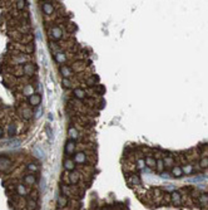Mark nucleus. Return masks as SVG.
<instances>
[{
  "label": "nucleus",
  "mask_w": 208,
  "mask_h": 210,
  "mask_svg": "<svg viewBox=\"0 0 208 210\" xmlns=\"http://www.w3.org/2000/svg\"><path fill=\"white\" fill-rule=\"evenodd\" d=\"M4 136V131H3V128L0 127V139H1V137Z\"/></svg>",
  "instance_id": "a19ab883"
},
{
  "label": "nucleus",
  "mask_w": 208,
  "mask_h": 210,
  "mask_svg": "<svg viewBox=\"0 0 208 210\" xmlns=\"http://www.w3.org/2000/svg\"><path fill=\"white\" fill-rule=\"evenodd\" d=\"M127 179V184L129 185L131 188H138V186H142V180H140L138 174H134V172H127L125 175Z\"/></svg>",
  "instance_id": "f257e3e1"
},
{
  "label": "nucleus",
  "mask_w": 208,
  "mask_h": 210,
  "mask_svg": "<svg viewBox=\"0 0 208 210\" xmlns=\"http://www.w3.org/2000/svg\"><path fill=\"white\" fill-rule=\"evenodd\" d=\"M181 166H182V170H183V174H184V175H192V174L194 172V166L191 163H186V164H183Z\"/></svg>",
  "instance_id": "a211bd4d"
},
{
  "label": "nucleus",
  "mask_w": 208,
  "mask_h": 210,
  "mask_svg": "<svg viewBox=\"0 0 208 210\" xmlns=\"http://www.w3.org/2000/svg\"><path fill=\"white\" fill-rule=\"evenodd\" d=\"M35 205H36V204H35V200L33 199V197H30V199L27 201V206H28L29 210H33L35 208Z\"/></svg>",
  "instance_id": "4c0bfd02"
},
{
  "label": "nucleus",
  "mask_w": 208,
  "mask_h": 210,
  "mask_svg": "<svg viewBox=\"0 0 208 210\" xmlns=\"http://www.w3.org/2000/svg\"><path fill=\"white\" fill-rule=\"evenodd\" d=\"M62 85H63L64 88H73V81L70 79V78H63Z\"/></svg>",
  "instance_id": "72a5a7b5"
},
{
  "label": "nucleus",
  "mask_w": 208,
  "mask_h": 210,
  "mask_svg": "<svg viewBox=\"0 0 208 210\" xmlns=\"http://www.w3.org/2000/svg\"><path fill=\"white\" fill-rule=\"evenodd\" d=\"M98 81H99V78H98V77L94 78V76H90L89 78L85 79V83H87V86H89V87H94V85Z\"/></svg>",
  "instance_id": "7c9ffc66"
},
{
  "label": "nucleus",
  "mask_w": 208,
  "mask_h": 210,
  "mask_svg": "<svg viewBox=\"0 0 208 210\" xmlns=\"http://www.w3.org/2000/svg\"><path fill=\"white\" fill-rule=\"evenodd\" d=\"M59 73L63 76V78H72L73 76H74V70H73V68L69 67V65L62 64L59 67Z\"/></svg>",
  "instance_id": "423d86ee"
},
{
  "label": "nucleus",
  "mask_w": 208,
  "mask_h": 210,
  "mask_svg": "<svg viewBox=\"0 0 208 210\" xmlns=\"http://www.w3.org/2000/svg\"><path fill=\"white\" fill-rule=\"evenodd\" d=\"M11 166V161L8 157H4V156H0V170H8Z\"/></svg>",
  "instance_id": "f3484780"
},
{
  "label": "nucleus",
  "mask_w": 208,
  "mask_h": 210,
  "mask_svg": "<svg viewBox=\"0 0 208 210\" xmlns=\"http://www.w3.org/2000/svg\"><path fill=\"white\" fill-rule=\"evenodd\" d=\"M62 191L63 194L68 197V196H73V193H72V189H69L68 185H62Z\"/></svg>",
  "instance_id": "f704fd0d"
},
{
  "label": "nucleus",
  "mask_w": 208,
  "mask_h": 210,
  "mask_svg": "<svg viewBox=\"0 0 208 210\" xmlns=\"http://www.w3.org/2000/svg\"><path fill=\"white\" fill-rule=\"evenodd\" d=\"M20 111H21V115H23V117L25 118V119H29L32 116H34V112H33L32 110H29L28 107H23V108H21Z\"/></svg>",
  "instance_id": "393cba45"
},
{
  "label": "nucleus",
  "mask_w": 208,
  "mask_h": 210,
  "mask_svg": "<svg viewBox=\"0 0 208 210\" xmlns=\"http://www.w3.org/2000/svg\"><path fill=\"white\" fill-rule=\"evenodd\" d=\"M80 172L79 171H75V170H73L68 174V180H69V184L72 185H77L79 183V180H80Z\"/></svg>",
  "instance_id": "f8f14e48"
},
{
  "label": "nucleus",
  "mask_w": 208,
  "mask_h": 210,
  "mask_svg": "<svg viewBox=\"0 0 208 210\" xmlns=\"http://www.w3.org/2000/svg\"><path fill=\"white\" fill-rule=\"evenodd\" d=\"M68 136H69L70 140H74V141H77V140L79 139V132H78V130H77V127H74L73 125H70L69 128H68Z\"/></svg>",
  "instance_id": "dca6fc26"
},
{
  "label": "nucleus",
  "mask_w": 208,
  "mask_h": 210,
  "mask_svg": "<svg viewBox=\"0 0 208 210\" xmlns=\"http://www.w3.org/2000/svg\"><path fill=\"white\" fill-rule=\"evenodd\" d=\"M57 205H58L59 209H64L66 205H68V199H66L65 195H59V196H58Z\"/></svg>",
  "instance_id": "412c9836"
},
{
  "label": "nucleus",
  "mask_w": 208,
  "mask_h": 210,
  "mask_svg": "<svg viewBox=\"0 0 208 210\" xmlns=\"http://www.w3.org/2000/svg\"><path fill=\"white\" fill-rule=\"evenodd\" d=\"M21 70H23V73L25 74V76H28V77H32V76L34 74L35 67H34V64H32V63H25V64H23Z\"/></svg>",
  "instance_id": "ddd939ff"
},
{
  "label": "nucleus",
  "mask_w": 208,
  "mask_h": 210,
  "mask_svg": "<svg viewBox=\"0 0 208 210\" xmlns=\"http://www.w3.org/2000/svg\"><path fill=\"white\" fill-rule=\"evenodd\" d=\"M38 170H39V167H38L36 164H28V166H27V171L30 172V174L38 172Z\"/></svg>",
  "instance_id": "473e14b6"
},
{
  "label": "nucleus",
  "mask_w": 208,
  "mask_h": 210,
  "mask_svg": "<svg viewBox=\"0 0 208 210\" xmlns=\"http://www.w3.org/2000/svg\"><path fill=\"white\" fill-rule=\"evenodd\" d=\"M166 169V166H164V161L163 159H157V164H156V172L157 174H162Z\"/></svg>",
  "instance_id": "b1692460"
},
{
  "label": "nucleus",
  "mask_w": 208,
  "mask_h": 210,
  "mask_svg": "<svg viewBox=\"0 0 208 210\" xmlns=\"http://www.w3.org/2000/svg\"><path fill=\"white\" fill-rule=\"evenodd\" d=\"M136 165L138 170H144L145 169V160L144 157H136Z\"/></svg>",
  "instance_id": "a878e982"
},
{
  "label": "nucleus",
  "mask_w": 208,
  "mask_h": 210,
  "mask_svg": "<svg viewBox=\"0 0 208 210\" xmlns=\"http://www.w3.org/2000/svg\"><path fill=\"white\" fill-rule=\"evenodd\" d=\"M8 146V147H16L20 145V141L19 140H14V139H10L9 141H4L3 142V146Z\"/></svg>",
  "instance_id": "bb28decb"
},
{
  "label": "nucleus",
  "mask_w": 208,
  "mask_h": 210,
  "mask_svg": "<svg viewBox=\"0 0 208 210\" xmlns=\"http://www.w3.org/2000/svg\"><path fill=\"white\" fill-rule=\"evenodd\" d=\"M36 181V177L34 176V174H28V175L24 176V184L28 185V186H33Z\"/></svg>",
  "instance_id": "6ab92c4d"
},
{
  "label": "nucleus",
  "mask_w": 208,
  "mask_h": 210,
  "mask_svg": "<svg viewBox=\"0 0 208 210\" xmlns=\"http://www.w3.org/2000/svg\"><path fill=\"white\" fill-rule=\"evenodd\" d=\"M41 94L40 93H33V94H30L29 97H28V103L32 106V107H38V106H40V103H41Z\"/></svg>",
  "instance_id": "39448f33"
},
{
  "label": "nucleus",
  "mask_w": 208,
  "mask_h": 210,
  "mask_svg": "<svg viewBox=\"0 0 208 210\" xmlns=\"http://www.w3.org/2000/svg\"><path fill=\"white\" fill-rule=\"evenodd\" d=\"M75 147H77V145H75V141L74 140H68L66 141V143H65V147H64V152H65V155L68 156H72V155H74V151H75Z\"/></svg>",
  "instance_id": "1a4fd4ad"
},
{
  "label": "nucleus",
  "mask_w": 208,
  "mask_h": 210,
  "mask_svg": "<svg viewBox=\"0 0 208 210\" xmlns=\"http://www.w3.org/2000/svg\"><path fill=\"white\" fill-rule=\"evenodd\" d=\"M34 116L36 118H39L43 116V107L41 106H38V107H35V110H34Z\"/></svg>",
  "instance_id": "e433bc0d"
},
{
  "label": "nucleus",
  "mask_w": 208,
  "mask_h": 210,
  "mask_svg": "<svg viewBox=\"0 0 208 210\" xmlns=\"http://www.w3.org/2000/svg\"><path fill=\"white\" fill-rule=\"evenodd\" d=\"M54 61H55L57 63H59V64H64L66 62V56L62 52H58V53L54 54Z\"/></svg>",
  "instance_id": "aec40b11"
},
{
  "label": "nucleus",
  "mask_w": 208,
  "mask_h": 210,
  "mask_svg": "<svg viewBox=\"0 0 208 210\" xmlns=\"http://www.w3.org/2000/svg\"><path fill=\"white\" fill-rule=\"evenodd\" d=\"M27 59H28L27 56L20 54V56H18V57H14V58H13V62H14V64H18V65H19V64H21V63H25Z\"/></svg>",
  "instance_id": "cd10ccee"
},
{
  "label": "nucleus",
  "mask_w": 208,
  "mask_h": 210,
  "mask_svg": "<svg viewBox=\"0 0 208 210\" xmlns=\"http://www.w3.org/2000/svg\"><path fill=\"white\" fill-rule=\"evenodd\" d=\"M73 160L75 161L77 165L85 164L88 161V154L84 152V151H78V152L74 154V156H73Z\"/></svg>",
  "instance_id": "20e7f679"
},
{
  "label": "nucleus",
  "mask_w": 208,
  "mask_h": 210,
  "mask_svg": "<svg viewBox=\"0 0 208 210\" xmlns=\"http://www.w3.org/2000/svg\"><path fill=\"white\" fill-rule=\"evenodd\" d=\"M33 155L38 159H44L45 157V152L43 151L40 146H34L33 147Z\"/></svg>",
  "instance_id": "4be33fe9"
},
{
  "label": "nucleus",
  "mask_w": 208,
  "mask_h": 210,
  "mask_svg": "<svg viewBox=\"0 0 208 210\" xmlns=\"http://www.w3.org/2000/svg\"><path fill=\"white\" fill-rule=\"evenodd\" d=\"M63 166H64V169L66 170V171H73L75 169V161L73 160V159H70V157H66L64 161H63Z\"/></svg>",
  "instance_id": "2eb2a0df"
},
{
  "label": "nucleus",
  "mask_w": 208,
  "mask_h": 210,
  "mask_svg": "<svg viewBox=\"0 0 208 210\" xmlns=\"http://www.w3.org/2000/svg\"><path fill=\"white\" fill-rule=\"evenodd\" d=\"M198 165H199L201 169H208V156H204V157H199Z\"/></svg>",
  "instance_id": "c756f323"
},
{
  "label": "nucleus",
  "mask_w": 208,
  "mask_h": 210,
  "mask_svg": "<svg viewBox=\"0 0 208 210\" xmlns=\"http://www.w3.org/2000/svg\"><path fill=\"white\" fill-rule=\"evenodd\" d=\"M170 175H172V177L174 179H181L183 177V170H182V166L181 164H174L172 167H170Z\"/></svg>",
  "instance_id": "0eeeda50"
},
{
  "label": "nucleus",
  "mask_w": 208,
  "mask_h": 210,
  "mask_svg": "<svg viewBox=\"0 0 208 210\" xmlns=\"http://www.w3.org/2000/svg\"><path fill=\"white\" fill-rule=\"evenodd\" d=\"M63 37V30L60 27H57V25H53L50 29H49V38H50L52 40H59L62 39Z\"/></svg>",
  "instance_id": "f03ea898"
},
{
  "label": "nucleus",
  "mask_w": 208,
  "mask_h": 210,
  "mask_svg": "<svg viewBox=\"0 0 208 210\" xmlns=\"http://www.w3.org/2000/svg\"><path fill=\"white\" fill-rule=\"evenodd\" d=\"M24 8H25V1L24 0H16V9L23 10Z\"/></svg>",
  "instance_id": "58836bf2"
},
{
  "label": "nucleus",
  "mask_w": 208,
  "mask_h": 210,
  "mask_svg": "<svg viewBox=\"0 0 208 210\" xmlns=\"http://www.w3.org/2000/svg\"><path fill=\"white\" fill-rule=\"evenodd\" d=\"M73 96H74V98L79 99V101H84L85 98L88 97V93L85 91L84 88H80V87H77L73 89Z\"/></svg>",
  "instance_id": "9d476101"
},
{
  "label": "nucleus",
  "mask_w": 208,
  "mask_h": 210,
  "mask_svg": "<svg viewBox=\"0 0 208 210\" xmlns=\"http://www.w3.org/2000/svg\"><path fill=\"white\" fill-rule=\"evenodd\" d=\"M23 93H24V96H29L30 94H33L34 93V88L30 86V85H27V86H24V88H23Z\"/></svg>",
  "instance_id": "2f4dec72"
},
{
  "label": "nucleus",
  "mask_w": 208,
  "mask_h": 210,
  "mask_svg": "<svg viewBox=\"0 0 208 210\" xmlns=\"http://www.w3.org/2000/svg\"><path fill=\"white\" fill-rule=\"evenodd\" d=\"M34 50H35V44L33 43V42H29V43L25 45V52L30 54V53H33Z\"/></svg>",
  "instance_id": "c9c22d12"
},
{
  "label": "nucleus",
  "mask_w": 208,
  "mask_h": 210,
  "mask_svg": "<svg viewBox=\"0 0 208 210\" xmlns=\"http://www.w3.org/2000/svg\"><path fill=\"white\" fill-rule=\"evenodd\" d=\"M159 175H161V177H162V179H170V177H172V176H170V174H168L167 171H166V172L163 171L162 174H159Z\"/></svg>",
  "instance_id": "ea45409f"
},
{
  "label": "nucleus",
  "mask_w": 208,
  "mask_h": 210,
  "mask_svg": "<svg viewBox=\"0 0 208 210\" xmlns=\"http://www.w3.org/2000/svg\"><path fill=\"white\" fill-rule=\"evenodd\" d=\"M15 134H16V125L14 122H10L8 125V136L10 139H14Z\"/></svg>",
  "instance_id": "5701e85b"
},
{
  "label": "nucleus",
  "mask_w": 208,
  "mask_h": 210,
  "mask_svg": "<svg viewBox=\"0 0 208 210\" xmlns=\"http://www.w3.org/2000/svg\"><path fill=\"white\" fill-rule=\"evenodd\" d=\"M170 205H173L176 208H181L182 206V194L179 191H172L170 193Z\"/></svg>",
  "instance_id": "7ed1b4c3"
},
{
  "label": "nucleus",
  "mask_w": 208,
  "mask_h": 210,
  "mask_svg": "<svg viewBox=\"0 0 208 210\" xmlns=\"http://www.w3.org/2000/svg\"><path fill=\"white\" fill-rule=\"evenodd\" d=\"M197 205L203 206V208H207V209H208V194H206V193H201V194L198 195Z\"/></svg>",
  "instance_id": "4468645a"
},
{
  "label": "nucleus",
  "mask_w": 208,
  "mask_h": 210,
  "mask_svg": "<svg viewBox=\"0 0 208 210\" xmlns=\"http://www.w3.org/2000/svg\"><path fill=\"white\" fill-rule=\"evenodd\" d=\"M16 193L20 196H25L27 195V188L24 186V184H18L16 185Z\"/></svg>",
  "instance_id": "c85d7f7f"
},
{
  "label": "nucleus",
  "mask_w": 208,
  "mask_h": 210,
  "mask_svg": "<svg viewBox=\"0 0 208 210\" xmlns=\"http://www.w3.org/2000/svg\"><path fill=\"white\" fill-rule=\"evenodd\" d=\"M41 10L46 16H50L54 14V5L49 1H44L41 3Z\"/></svg>",
  "instance_id": "9b49d317"
},
{
  "label": "nucleus",
  "mask_w": 208,
  "mask_h": 210,
  "mask_svg": "<svg viewBox=\"0 0 208 210\" xmlns=\"http://www.w3.org/2000/svg\"><path fill=\"white\" fill-rule=\"evenodd\" d=\"M144 160H145V166L148 167V169L156 171V164H157V160L156 157L153 156V154H147L144 156Z\"/></svg>",
  "instance_id": "6e6552de"
}]
</instances>
